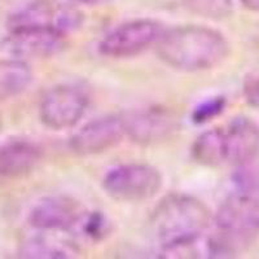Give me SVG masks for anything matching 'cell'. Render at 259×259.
<instances>
[{
  "instance_id": "cell-1",
  "label": "cell",
  "mask_w": 259,
  "mask_h": 259,
  "mask_svg": "<svg viewBox=\"0 0 259 259\" xmlns=\"http://www.w3.org/2000/svg\"><path fill=\"white\" fill-rule=\"evenodd\" d=\"M157 55L167 66L182 71H203L218 66L230 55V43L218 30L198 25L166 30Z\"/></svg>"
},
{
  "instance_id": "cell-2",
  "label": "cell",
  "mask_w": 259,
  "mask_h": 259,
  "mask_svg": "<svg viewBox=\"0 0 259 259\" xmlns=\"http://www.w3.org/2000/svg\"><path fill=\"white\" fill-rule=\"evenodd\" d=\"M211 222L209 207L193 196L171 193L154 209L150 227L162 249L193 245Z\"/></svg>"
},
{
  "instance_id": "cell-3",
  "label": "cell",
  "mask_w": 259,
  "mask_h": 259,
  "mask_svg": "<svg viewBox=\"0 0 259 259\" xmlns=\"http://www.w3.org/2000/svg\"><path fill=\"white\" fill-rule=\"evenodd\" d=\"M162 187L161 172L153 166L131 162L110 168L103 179V188L119 202H143L153 198Z\"/></svg>"
},
{
  "instance_id": "cell-4",
  "label": "cell",
  "mask_w": 259,
  "mask_h": 259,
  "mask_svg": "<svg viewBox=\"0 0 259 259\" xmlns=\"http://www.w3.org/2000/svg\"><path fill=\"white\" fill-rule=\"evenodd\" d=\"M214 221L217 232L242 249L259 236V197L232 194L222 202Z\"/></svg>"
},
{
  "instance_id": "cell-5",
  "label": "cell",
  "mask_w": 259,
  "mask_h": 259,
  "mask_svg": "<svg viewBox=\"0 0 259 259\" xmlns=\"http://www.w3.org/2000/svg\"><path fill=\"white\" fill-rule=\"evenodd\" d=\"M166 29L154 20H134L108 32L99 43V52L110 59H127L157 46Z\"/></svg>"
},
{
  "instance_id": "cell-6",
  "label": "cell",
  "mask_w": 259,
  "mask_h": 259,
  "mask_svg": "<svg viewBox=\"0 0 259 259\" xmlns=\"http://www.w3.org/2000/svg\"><path fill=\"white\" fill-rule=\"evenodd\" d=\"M89 106V96L77 85L61 84L48 90L41 97L39 117L48 128H71L82 119Z\"/></svg>"
},
{
  "instance_id": "cell-7",
  "label": "cell",
  "mask_w": 259,
  "mask_h": 259,
  "mask_svg": "<svg viewBox=\"0 0 259 259\" xmlns=\"http://www.w3.org/2000/svg\"><path fill=\"white\" fill-rule=\"evenodd\" d=\"M127 136L126 119L105 115L85 123L70 138L69 147L78 156H95L112 149Z\"/></svg>"
},
{
  "instance_id": "cell-8",
  "label": "cell",
  "mask_w": 259,
  "mask_h": 259,
  "mask_svg": "<svg viewBox=\"0 0 259 259\" xmlns=\"http://www.w3.org/2000/svg\"><path fill=\"white\" fill-rule=\"evenodd\" d=\"M4 46L17 57H50L65 47L68 34L51 26L7 27Z\"/></svg>"
},
{
  "instance_id": "cell-9",
  "label": "cell",
  "mask_w": 259,
  "mask_h": 259,
  "mask_svg": "<svg viewBox=\"0 0 259 259\" xmlns=\"http://www.w3.org/2000/svg\"><path fill=\"white\" fill-rule=\"evenodd\" d=\"M84 214L77 201L65 196H52L36 202L30 210L27 221L39 232H66L78 228Z\"/></svg>"
},
{
  "instance_id": "cell-10",
  "label": "cell",
  "mask_w": 259,
  "mask_h": 259,
  "mask_svg": "<svg viewBox=\"0 0 259 259\" xmlns=\"http://www.w3.org/2000/svg\"><path fill=\"white\" fill-rule=\"evenodd\" d=\"M227 163L246 165L259 157V124L249 117H237L224 130Z\"/></svg>"
},
{
  "instance_id": "cell-11",
  "label": "cell",
  "mask_w": 259,
  "mask_h": 259,
  "mask_svg": "<svg viewBox=\"0 0 259 259\" xmlns=\"http://www.w3.org/2000/svg\"><path fill=\"white\" fill-rule=\"evenodd\" d=\"M127 136L143 144L161 142L177 130V121L170 112L149 108L124 115Z\"/></svg>"
},
{
  "instance_id": "cell-12",
  "label": "cell",
  "mask_w": 259,
  "mask_h": 259,
  "mask_svg": "<svg viewBox=\"0 0 259 259\" xmlns=\"http://www.w3.org/2000/svg\"><path fill=\"white\" fill-rule=\"evenodd\" d=\"M43 152L27 140H12L0 145V186L21 179L36 168Z\"/></svg>"
},
{
  "instance_id": "cell-13",
  "label": "cell",
  "mask_w": 259,
  "mask_h": 259,
  "mask_svg": "<svg viewBox=\"0 0 259 259\" xmlns=\"http://www.w3.org/2000/svg\"><path fill=\"white\" fill-rule=\"evenodd\" d=\"M192 157L206 167H217L227 163L226 138L223 128H212L201 134L192 147Z\"/></svg>"
},
{
  "instance_id": "cell-14",
  "label": "cell",
  "mask_w": 259,
  "mask_h": 259,
  "mask_svg": "<svg viewBox=\"0 0 259 259\" xmlns=\"http://www.w3.org/2000/svg\"><path fill=\"white\" fill-rule=\"evenodd\" d=\"M32 80L29 65L21 59L0 61V101L8 100L26 91Z\"/></svg>"
},
{
  "instance_id": "cell-15",
  "label": "cell",
  "mask_w": 259,
  "mask_h": 259,
  "mask_svg": "<svg viewBox=\"0 0 259 259\" xmlns=\"http://www.w3.org/2000/svg\"><path fill=\"white\" fill-rule=\"evenodd\" d=\"M77 247L68 241L52 239L50 236H36L22 244L20 256L22 258L41 259H64L74 258L77 255Z\"/></svg>"
},
{
  "instance_id": "cell-16",
  "label": "cell",
  "mask_w": 259,
  "mask_h": 259,
  "mask_svg": "<svg viewBox=\"0 0 259 259\" xmlns=\"http://www.w3.org/2000/svg\"><path fill=\"white\" fill-rule=\"evenodd\" d=\"M179 3L188 12L214 21L226 20L233 12L232 0H179Z\"/></svg>"
},
{
  "instance_id": "cell-17",
  "label": "cell",
  "mask_w": 259,
  "mask_h": 259,
  "mask_svg": "<svg viewBox=\"0 0 259 259\" xmlns=\"http://www.w3.org/2000/svg\"><path fill=\"white\" fill-rule=\"evenodd\" d=\"M235 174V183L242 193L259 197V162L258 158L246 165L239 166Z\"/></svg>"
},
{
  "instance_id": "cell-18",
  "label": "cell",
  "mask_w": 259,
  "mask_h": 259,
  "mask_svg": "<svg viewBox=\"0 0 259 259\" xmlns=\"http://www.w3.org/2000/svg\"><path fill=\"white\" fill-rule=\"evenodd\" d=\"M226 105L227 100L223 96L210 97L194 108L192 112V121L197 124L207 123L221 115L226 109Z\"/></svg>"
},
{
  "instance_id": "cell-19",
  "label": "cell",
  "mask_w": 259,
  "mask_h": 259,
  "mask_svg": "<svg viewBox=\"0 0 259 259\" xmlns=\"http://www.w3.org/2000/svg\"><path fill=\"white\" fill-rule=\"evenodd\" d=\"M78 228L90 239L99 240L105 236L108 231V223L103 215L99 212H92V214H84Z\"/></svg>"
},
{
  "instance_id": "cell-20",
  "label": "cell",
  "mask_w": 259,
  "mask_h": 259,
  "mask_svg": "<svg viewBox=\"0 0 259 259\" xmlns=\"http://www.w3.org/2000/svg\"><path fill=\"white\" fill-rule=\"evenodd\" d=\"M242 94L249 105L259 109V71H254L247 75L244 82Z\"/></svg>"
},
{
  "instance_id": "cell-21",
  "label": "cell",
  "mask_w": 259,
  "mask_h": 259,
  "mask_svg": "<svg viewBox=\"0 0 259 259\" xmlns=\"http://www.w3.org/2000/svg\"><path fill=\"white\" fill-rule=\"evenodd\" d=\"M71 3L74 4H82V6H101V4H105L110 0H70Z\"/></svg>"
},
{
  "instance_id": "cell-22",
  "label": "cell",
  "mask_w": 259,
  "mask_h": 259,
  "mask_svg": "<svg viewBox=\"0 0 259 259\" xmlns=\"http://www.w3.org/2000/svg\"><path fill=\"white\" fill-rule=\"evenodd\" d=\"M240 2L246 9L259 13V0H240Z\"/></svg>"
}]
</instances>
